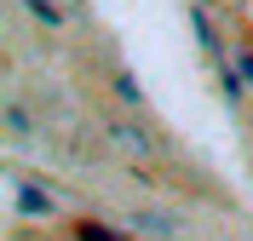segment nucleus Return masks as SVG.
<instances>
[{
  "mask_svg": "<svg viewBox=\"0 0 253 241\" xmlns=\"http://www.w3.org/2000/svg\"><path fill=\"white\" fill-rule=\"evenodd\" d=\"M23 6H29V17H41L46 29H58V23H63V6H52V0H23Z\"/></svg>",
  "mask_w": 253,
  "mask_h": 241,
  "instance_id": "nucleus-3",
  "label": "nucleus"
},
{
  "mask_svg": "<svg viewBox=\"0 0 253 241\" xmlns=\"http://www.w3.org/2000/svg\"><path fill=\"white\" fill-rule=\"evenodd\" d=\"M115 92H121V103H132V109H138V103H144V92H138V80L126 75V69H115Z\"/></svg>",
  "mask_w": 253,
  "mask_h": 241,
  "instance_id": "nucleus-4",
  "label": "nucleus"
},
{
  "mask_svg": "<svg viewBox=\"0 0 253 241\" xmlns=\"http://www.w3.org/2000/svg\"><path fill=\"white\" fill-rule=\"evenodd\" d=\"M110 132H115V144H121L126 155H156V138H150L144 127H132V121H115Z\"/></svg>",
  "mask_w": 253,
  "mask_h": 241,
  "instance_id": "nucleus-2",
  "label": "nucleus"
},
{
  "mask_svg": "<svg viewBox=\"0 0 253 241\" xmlns=\"http://www.w3.org/2000/svg\"><path fill=\"white\" fill-rule=\"evenodd\" d=\"M81 241H115V236H110L104 224H81Z\"/></svg>",
  "mask_w": 253,
  "mask_h": 241,
  "instance_id": "nucleus-5",
  "label": "nucleus"
},
{
  "mask_svg": "<svg viewBox=\"0 0 253 241\" xmlns=\"http://www.w3.org/2000/svg\"><path fill=\"white\" fill-rule=\"evenodd\" d=\"M12 195H17V212H23V218H52V212H58V201L41 195L35 184H12Z\"/></svg>",
  "mask_w": 253,
  "mask_h": 241,
  "instance_id": "nucleus-1",
  "label": "nucleus"
}]
</instances>
